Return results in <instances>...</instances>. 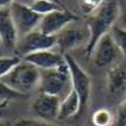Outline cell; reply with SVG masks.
<instances>
[{"label": "cell", "instance_id": "cell-11", "mask_svg": "<svg viewBox=\"0 0 126 126\" xmlns=\"http://www.w3.org/2000/svg\"><path fill=\"white\" fill-rule=\"evenodd\" d=\"M0 43L8 50L15 49L18 43V33L14 25L9 8L0 9Z\"/></svg>", "mask_w": 126, "mask_h": 126}, {"label": "cell", "instance_id": "cell-14", "mask_svg": "<svg viewBox=\"0 0 126 126\" xmlns=\"http://www.w3.org/2000/svg\"><path fill=\"white\" fill-rule=\"evenodd\" d=\"M77 115H80V100L78 94L71 88L69 93L61 99L57 119L64 120Z\"/></svg>", "mask_w": 126, "mask_h": 126}, {"label": "cell", "instance_id": "cell-23", "mask_svg": "<svg viewBox=\"0 0 126 126\" xmlns=\"http://www.w3.org/2000/svg\"><path fill=\"white\" fill-rule=\"evenodd\" d=\"M116 25L123 30H126V1L119 3V14H118Z\"/></svg>", "mask_w": 126, "mask_h": 126}, {"label": "cell", "instance_id": "cell-22", "mask_svg": "<svg viewBox=\"0 0 126 126\" xmlns=\"http://www.w3.org/2000/svg\"><path fill=\"white\" fill-rule=\"evenodd\" d=\"M117 126H126V99L119 104L116 113Z\"/></svg>", "mask_w": 126, "mask_h": 126}, {"label": "cell", "instance_id": "cell-6", "mask_svg": "<svg viewBox=\"0 0 126 126\" xmlns=\"http://www.w3.org/2000/svg\"><path fill=\"white\" fill-rule=\"evenodd\" d=\"M56 36H48L46 33L36 29L32 32L28 33L18 39L16 49L20 53V55H22V57H23L31 53L52 49L56 46Z\"/></svg>", "mask_w": 126, "mask_h": 126}, {"label": "cell", "instance_id": "cell-10", "mask_svg": "<svg viewBox=\"0 0 126 126\" xmlns=\"http://www.w3.org/2000/svg\"><path fill=\"white\" fill-rule=\"evenodd\" d=\"M60 103V97L40 93L32 103V111L39 119L53 122L59 117Z\"/></svg>", "mask_w": 126, "mask_h": 126}, {"label": "cell", "instance_id": "cell-7", "mask_svg": "<svg viewBox=\"0 0 126 126\" xmlns=\"http://www.w3.org/2000/svg\"><path fill=\"white\" fill-rule=\"evenodd\" d=\"M78 20V16L72 12L65 9L56 10L43 16L38 30L46 33L48 36H56L68 25L72 24Z\"/></svg>", "mask_w": 126, "mask_h": 126}, {"label": "cell", "instance_id": "cell-3", "mask_svg": "<svg viewBox=\"0 0 126 126\" xmlns=\"http://www.w3.org/2000/svg\"><path fill=\"white\" fill-rule=\"evenodd\" d=\"M64 56H65L66 63H68V66H69L71 86H72V90L79 96L80 113H83L87 109L91 100L92 81H91L90 75L81 68V65L69 53L64 54Z\"/></svg>", "mask_w": 126, "mask_h": 126}, {"label": "cell", "instance_id": "cell-1", "mask_svg": "<svg viewBox=\"0 0 126 126\" xmlns=\"http://www.w3.org/2000/svg\"><path fill=\"white\" fill-rule=\"evenodd\" d=\"M119 14V3L117 0H106L93 14L87 18L88 41L85 48V55L90 59L93 54L96 44L103 36L110 33L111 29L116 25Z\"/></svg>", "mask_w": 126, "mask_h": 126}, {"label": "cell", "instance_id": "cell-15", "mask_svg": "<svg viewBox=\"0 0 126 126\" xmlns=\"http://www.w3.org/2000/svg\"><path fill=\"white\" fill-rule=\"evenodd\" d=\"M30 6L36 13H38L41 16H45L52 12L65 9L62 2H57L54 0H33Z\"/></svg>", "mask_w": 126, "mask_h": 126}, {"label": "cell", "instance_id": "cell-19", "mask_svg": "<svg viewBox=\"0 0 126 126\" xmlns=\"http://www.w3.org/2000/svg\"><path fill=\"white\" fill-rule=\"evenodd\" d=\"M110 34L112 37L113 41L116 43L119 52L126 57V30H123L115 25L110 31Z\"/></svg>", "mask_w": 126, "mask_h": 126}, {"label": "cell", "instance_id": "cell-25", "mask_svg": "<svg viewBox=\"0 0 126 126\" xmlns=\"http://www.w3.org/2000/svg\"><path fill=\"white\" fill-rule=\"evenodd\" d=\"M8 104H9V102H0V116H1V113L7 109Z\"/></svg>", "mask_w": 126, "mask_h": 126}, {"label": "cell", "instance_id": "cell-2", "mask_svg": "<svg viewBox=\"0 0 126 126\" xmlns=\"http://www.w3.org/2000/svg\"><path fill=\"white\" fill-rule=\"evenodd\" d=\"M2 81L17 92L28 95V93L39 87L40 70L22 59V61L12 70V72L3 78Z\"/></svg>", "mask_w": 126, "mask_h": 126}, {"label": "cell", "instance_id": "cell-13", "mask_svg": "<svg viewBox=\"0 0 126 126\" xmlns=\"http://www.w3.org/2000/svg\"><path fill=\"white\" fill-rule=\"evenodd\" d=\"M107 88L111 94H122L126 92V69L115 65L107 72Z\"/></svg>", "mask_w": 126, "mask_h": 126}, {"label": "cell", "instance_id": "cell-20", "mask_svg": "<svg viewBox=\"0 0 126 126\" xmlns=\"http://www.w3.org/2000/svg\"><path fill=\"white\" fill-rule=\"evenodd\" d=\"M13 126H61L57 124H53L52 122H47L43 119H33V118H22L16 120Z\"/></svg>", "mask_w": 126, "mask_h": 126}, {"label": "cell", "instance_id": "cell-8", "mask_svg": "<svg viewBox=\"0 0 126 126\" xmlns=\"http://www.w3.org/2000/svg\"><path fill=\"white\" fill-rule=\"evenodd\" d=\"M24 61L36 65L39 70H69L65 56L60 52H53L52 49L40 50L36 53L28 54L22 57Z\"/></svg>", "mask_w": 126, "mask_h": 126}, {"label": "cell", "instance_id": "cell-24", "mask_svg": "<svg viewBox=\"0 0 126 126\" xmlns=\"http://www.w3.org/2000/svg\"><path fill=\"white\" fill-rule=\"evenodd\" d=\"M15 0H0V9L1 8H9L10 5L14 2Z\"/></svg>", "mask_w": 126, "mask_h": 126}, {"label": "cell", "instance_id": "cell-17", "mask_svg": "<svg viewBox=\"0 0 126 126\" xmlns=\"http://www.w3.org/2000/svg\"><path fill=\"white\" fill-rule=\"evenodd\" d=\"M22 61L17 55H7V56H0V80H2L6 76H8L12 70Z\"/></svg>", "mask_w": 126, "mask_h": 126}, {"label": "cell", "instance_id": "cell-26", "mask_svg": "<svg viewBox=\"0 0 126 126\" xmlns=\"http://www.w3.org/2000/svg\"><path fill=\"white\" fill-rule=\"evenodd\" d=\"M0 126H13V125L5 119H0Z\"/></svg>", "mask_w": 126, "mask_h": 126}, {"label": "cell", "instance_id": "cell-9", "mask_svg": "<svg viewBox=\"0 0 126 126\" xmlns=\"http://www.w3.org/2000/svg\"><path fill=\"white\" fill-rule=\"evenodd\" d=\"M119 54L122 53L118 49L116 43L113 41L111 34L108 33L99 40L91 57L93 59V63L97 68H104L112 65L117 61Z\"/></svg>", "mask_w": 126, "mask_h": 126}, {"label": "cell", "instance_id": "cell-4", "mask_svg": "<svg viewBox=\"0 0 126 126\" xmlns=\"http://www.w3.org/2000/svg\"><path fill=\"white\" fill-rule=\"evenodd\" d=\"M39 91L43 94L54 95L60 97L64 96L72 88L69 70H40Z\"/></svg>", "mask_w": 126, "mask_h": 126}, {"label": "cell", "instance_id": "cell-16", "mask_svg": "<svg viewBox=\"0 0 126 126\" xmlns=\"http://www.w3.org/2000/svg\"><path fill=\"white\" fill-rule=\"evenodd\" d=\"M116 122L112 111L107 108L97 109L92 115V123L94 126H112Z\"/></svg>", "mask_w": 126, "mask_h": 126}, {"label": "cell", "instance_id": "cell-21", "mask_svg": "<svg viewBox=\"0 0 126 126\" xmlns=\"http://www.w3.org/2000/svg\"><path fill=\"white\" fill-rule=\"evenodd\" d=\"M80 8L85 14L91 15L93 14L106 0H79Z\"/></svg>", "mask_w": 126, "mask_h": 126}, {"label": "cell", "instance_id": "cell-12", "mask_svg": "<svg viewBox=\"0 0 126 126\" xmlns=\"http://www.w3.org/2000/svg\"><path fill=\"white\" fill-rule=\"evenodd\" d=\"M56 46L60 48L61 54H68L70 50L78 48L85 41H88V36L80 29H75L70 25L63 29L59 34H56Z\"/></svg>", "mask_w": 126, "mask_h": 126}, {"label": "cell", "instance_id": "cell-18", "mask_svg": "<svg viewBox=\"0 0 126 126\" xmlns=\"http://www.w3.org/2000/svg\"><path fill=\"white\" fill-rule=\"evenodd\" d=\"M28 95L17 92L10 86H8L5 81L0 80V102H10L12 100L24 99Z\"/></svg>", "mask_w": 126, "mask_h": 126}, {"label": "cell", "instance_id": "cell-27", "mask_svg": "<svg viewBox=\"0 0 126 126\" xmlns=\"http://www.w3.org/2000/svg\"><path fill=\"white\" fill-rule=\"evenodd\" d=\"M54 1H57V2H61V1H60V0H54Z\"/></svg>", "mask_w": 126, "mask_h": 126}, {"label": "cell", "instance_id": "cell-5", "mask_svg": "<svg viewBox=\"0 0 126 126\" xmlns=\"http://www.w3.org/2000/svg\"><path fill=\"white\" fill-rule=\"evenodd\" d=\"M9 9L14 25L18 33V38H22L23 36L38 29L43 16L36 13L30 5H25L15 0L10 5Z\"/></svg>", "mask_w": 126, "mask_h": 126}]
</instances>
